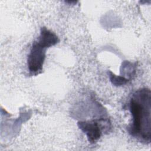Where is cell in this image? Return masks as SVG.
I'll return each mask as SVG.
<instances>
[{"label":"cell","mask_w":151,"mask_h":151,"mask_svg":"<svg viewBox=\"0 0 151 151\" xmlns=\"http://www.w3.org/2000/svg\"><path fill=\"white\" fill-rule=\"evenodd\" d=\"M105 119H97L90 122H80L78 123V127L87 135V139L91 143H96L102 134V123Z\"/></svg>","instance_id":"obj_3"},{"label":"cell","mask_w":151,"mask_h":151,"mask_svg":"<svg viewBox=\"0 0 151 151\" xmlns=\"http://www.w3.org/2000/svg\"><path fill=\"white\" fill-rule=\"evenodd\" d=\"M58 41L59 39L55 33L45 27L41 28L40 36L32 43L28 55L27 65L30 75L37 76L42 72L46 49L55 45Z\"/></svg>","instance_id":"obj_2"},{"label":"cell","mask_w":151,"mask_h":151,"mask_svg":"<svg viewBox=\"0 0 151 151\" xmlns=\"http://www.w3.org/2000/svg\"><path fill=\"white\" fill-rule=\"evenodd\" d=\"M132 123L127 127L129 133L137 140L149 143L151 137V92L142 88L132 95L129 103Z\"/></svg>","instance_id":"obj_1"}]
</instances>
